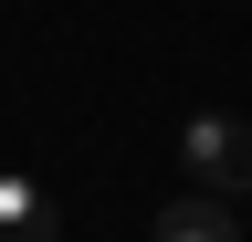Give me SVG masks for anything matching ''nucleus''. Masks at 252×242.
Returning a JSON list of instances; mask_svg holds the SVG:
<instances>
[{"instance_id": "nucleus-2", "label": "nucleus", "mask_w": 252, "mask_h": 242, "mask_svg": "<svg viewBox=\"0 0 252 242\" xmlns=\"http://www.w3.org/2000/svg\"><path fill=\"white\" fill-rule=\"evenodd\" d=\"M0 242H53V200L21 169H0Z\"/></svg>"}, {"instance_id": "nucleus-1", "label": "nucleus", "mask_w": 252, "mask_h": 242, "mask_svg": "<svg viewBox=\"0 0 252 242\" xmlns=\"http://www.w3.org/2000/svg\"><path fill=\"white\" fill-rule=\"evenodd\" d=\"M179 158H189V190H220V200H242L252 190V127H242V116H189V127H179Z\"/></svg>"}, {"instance_id": "nucleus-3", "label": "nucleus", "mask_w": 252, "mask_h": 242, "mask_svg": "<svg viewBox=\"0 0 252 242\" xmlns=\"http://www.w3.org/2000/svg\"><path fill=\"white\" fill-rule=\"evenodd\" d=\"M158 242H231V200H220V190L168 200V210H158Z\"/></svg>"}]
</instances>
